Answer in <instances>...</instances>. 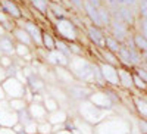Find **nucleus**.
Listing matches in <instances>:
<instances>
[{"mask_svg": "<svg viewBox=\"0 0 147 134\" xmlns=\"http://www.w3.org/2000/svg\"><path fill=\"white\" fill-rule=\"evenodd\" d=\"M68 69L72 72L78 83L87 84V86L94 87V60L88 59L87 56H77L72 55L69 58V65Z\"/></svg>", "mask_w": 147, "mask_h": 134, "instance_id": "f257e3e1", "label": "nucleus"}, {"mask_svg": "<svg viewBox=\"0 0 147 134\" xmlns=\"http://www.w3.org/2000/svg\"><path fill=\"white\" fill-rule=\"evenodd\" d=\"M52 24H53V32L57 39L63 40L66 43L80 41L81 28H78L71 18H59Z\"/></svg>", "mask_w": 147, "mask_h": 134, "instance_id": "f03ea898", "label": "nucleus"}, {"mask_svg": "<svg viewBox=\"0 0 147 134\" xmlns=\"http://www.w3.org/2000/svg\"><path fill=\"white\" fill-rule=\"evenodd\" d=\"M107 112L109 111H105V109H100V108L94 106L88 99L77 103V109H75V115H78L81 119L87 121L88 124H91L94 127L99 125L102 121L106 119Z\"/></svg>", "mask_w": 147, "mask_h": 134, "instance_id": "7ed1b4c3", "label": "nucleus"}, {"mask_svg": "<svg viewBox=\"0 0 147 134\" xmlns=\"http://www.w3.org/2000/svg\"><path fill=\"white\" fill-rule=\"evenodd\" d=\"M16 25L21 27V28H24V30L28 32V35L31 37V40H32L35 49L43 47V43H41V39H43V28H41V25H40L37 21L22 18V19L16 21Z\"/></svg>", "mask_w": 147, "mask_h": 134, "instance_id": "20e7f679", "label": "nucleus"}, {"mask_svg": "<svg viewBox=\"0 0 147 134\" xmlns=\"http://www.w3.org/2000/svg\"><path fill=\"white\" fill-rule=\"evenodd\" d=\"M63 89H65V91H66V94L72 103H80L82 100H87L91 94V91L94 90L93 86H87V84H82L78 81L72 83L71 86H66Z\"/></svg>", "mask_w": 147, "mask_h": 134, "instance_id": "39448f33", "label": "nucleus"}, {"mask_svg": "<svg viewBox=\"0 0 147 134\" xmlns=\"http://www.w3.org/2000/svg\"><path fill=\"white\" fill-rule=\"evenodd\" d=\"M2 87L7 96V100L10 99H21L24 97V93H25V84H22L18 78L15 77H7L3 83H2Z\"/></svg>", "mask_w": 147, "mask_h": 134, "instance_id": "423d86ee", "label": "nucleus"}, {"mask_svg": "<svg viewBox=\"0 0 147 134\" xmlns=\"http://www.w3.org/2000/svg\"><path fill=\"white\" fill-rule=\"evenodd\" d=\"M129 28L125 22H122L116 18H112V22H110V25H109V34L112 35L113 39H116L121 44H124L128 41V39L132 37V34L129 35Z\"/></svg>", "mask_w": 147, "mask_h": 134, "instance_id": "0eeeda50", "label": "nucleus"}, {"mask_svg": "<svg viewBox=\"0 0 147 134\" xmlns=\"http://www.w3.org/2000/svg\"><path fill=\"white\" fill-rule=\"evenodd\" d=\"M18 124V114L10 108L9 100H0V127L12 128Z\"/></svg>", "mask_w": 147, "mask_h": 134, "instance_id": "6e6552de", "label": "nucleus"}, {"mask_svg": "<svg viewBox=\"0 0 147 134\" xmlns=\"http://www.w3.org/2000/svg\"><path fill=\"white\" fill-rule=\"evenodd\" d=\"M88 100L94 106L100 108V109H105V111H110V109L113 108V102H112V99H110L107 89L103 90V89H99V87H94V90L91 91V94L88 97Z\"/></svg>", "mask_w": 147, "mask_h": 134, "instance_id": "1a4fd4ad", "label": "nucleus"}, {"mask_svg": "<svg viewBox=\"0 0 147 134\" xmlns=\"http://www.w3.org/2000/svg\"><path fill=\"white\" fill-rule=\"evenodd\" d=\"M84 31H85L87 40L90 41L91 46H94L96 49H102V47H105L106 35H105V31H103L102 28L93 25V24L88 21V24H84Z\"/></svg>", "mask_w": 147, "mask_h": 134, "instance_id": "9d476101", "label": "nucleus"}, {"mask_svg": "<svg viewBox=\"0 0 147 134\" xmlns=\"http://www.w3.org/2000/svg\"><path fill=\"white\" fill-rule=\"evenodd\" d=\"M96 64L99 65V69L102 72V77L106 86H112V87H118L119 86V78H118V68L112 66L109 64H105L102 60H96Z\"/></svg>", "mask_w": 147, "mask_h": 134, "instance_id": "9b49d317", "label": "nucleus"}, {"mask_svg": "<svg viewBox=\"0 0 147 134\" xmlns=\"http://www.w3.org/2000/svg\"><path fill=\"white\" fill-rule=\"evenodd\" d=\"M0 10L5 12L13 21L22 19V7L16 0H0Z\"/></svg>", "mask_w": 147, "mask_h": 134, "instance_id": "f8f14e48", "label": "nucleus"}, {"mask_svg": "<svg viewBox=\"0 0 147 134\" xmlns=\"http://www.w3.org/2000/svg\"><path fill=\"white\" fill-rule=\"evenodd\" d=\"M112 18H116L122 22H125L128 27H132L136 24V19H137V14L134 12V9L128 7V6H121L116 12L112 14Z\"/></svg>", "mask_w": 147, "mask_h": 134, "instance_id": "ddd939ff", "label": "nucleus"}, {"mask_svg": "<svg viewBox=\"0 0 147 134\" xmlns=\"http://www.w3.org/2000/svg\"><path fill=\"white\" fill-rule=\"evenodd\" d=\"M53 72H55V77H56V81L60 87H66V86H71L72 83H75V77L72 75V72L65 68V66H56L53 68Z\"/></svg>", "mask_w": 147, "mask_h": 134, "instance_id": "4468645a", "label": "nucleus"}, {"mask_svg": "<svg viewBox=\"0 0 147 134\" xmlns=\"http://www.w3.org/2000/svg\"><path fill=\"white\" fill-rule=\"evenodd\" d=\"M118 78H119V87L124 90H134V83H132V71H129L125 66L118 68Z\"/></svg>", "mask_w": 147, "mask_h": 134, "instance_id": "2eb2a0df", "label": "nucleus"}, {"mask_svg": "<svg viewBox=\"0 0 147 134\" xmlns=\"http://www.w3.org/2000/svg\"><path fill=\"white\" fill-rule=\"evenodd\" d=\"M28 111L32 116V119L35 121V122H43V121H47V115L49 112L46 111V108L43 103H28Z\"/></svg>", "mask_w": 147, "mask_h": 134, "instance_id": "dca6fc26", "label": "nucleus"}, {"mask_svg": "<svg viewBox=\"0 0 147 134\" xmlns=\"http://www.w3.org/2000/svg\"><path fill=\"white\" fill-rule=\"evenodd\" d=\"M94 49H96V47H94ZM96 50H97V59H94V60H102V62L109 64V65H112V66H116V68L121 66L119 59H118V56H116L115 53L106 50L105 47H102V49H96Z\"/></svg>", "mask_w": 147, "mask_h": 134, "instance_id": "f3484780", "label": "nucleus"}, {"mask_svg": "<svg viewBox=\"0 0 147 134\" xmlns=\"http://www.w3.org/2000/svg\"><path fill=\"white\" fill-rule=\"evenodd\" d=\"M27 87L32 91V93H40V94H44L46 93V89H47V84L46 81L40 77V75H31L28 80H27Z\"/></svg>", "mask_w": 147, "mask_h": 134, "instance_id": "a211bd4d", "label": "nucleus"}, {"mask_svg": "<svg viewBox=\"0 0 147 134\" xmlns=\"http://www.w3.org/2000/svg\"><path fill=\"white\" fill-rule=\"evenodd\" d=\"M10 35H12V39H13L16 43H21V44H25V46H28V47H31L32 50H34V43H32V40H31V37L28 35V32L24 30V28H21V27H15V30L10 32Z\"/></svg>", "mask_w": 147, "mask_h": 134, "instance_id": "6ab92c4d", "label": "nucleus"}, {"mask_svg": "<svg viewBox=\"0 0 147 134\" xmlns=\"http://www.w3.org/2000/svg\"><path fill=\"white\" fill-rule=\"evenodd\" d=\"M15 40L12 39L10 34H6L0 37V55H9L15 56Z\"/></svg>", "mask_w": 147, "mask_h": 134, "instance_id": "aec40b11", "label": "nucleus"}, {"mask_svg": "<svg viewBox=\"0 0 147 134\" xmlns=\"http://www.w3.org/2000/svg\"><path fill=\"white\" fill-rule=\"evenodd\" d=\"M68 119H69V114L65 111V109H62V108H59L57 111L50 112L47 115V121L52 125H62V124L66 122Z\"/></svg>", "mask_w": 147, "mask_h": 134, "instance_id": "412c9836", "label": "nucleus"}, {"mask_svg": "<svg viewBox=\"0 0 147 134\" xmlns=\"http://www.w3.org/2000/svg\"><path fill=\"white\" fill-rule=\"evenodd\" d=\"M97 16H99V22H100V28L102 30H107L110 22H112V14H110V10L102 5L99 9H97Z\"/></svg>", "mask_w": 147, "mask_h": 134, "instance_id": "4be33fe9", "label": "nucleus"}, {"mask_svg": "<svg viewBox=\"0 0 147 134\" xmlns=\"http://www.w3.org/2000/svg\"><path fill=\"white\" fill-rule=\"evenodd\" d=\"M41 43H43V49H46L47 52L55 50L56 49V35H55V32L50 31V30H43Z\"/></svg>", "mask_w": 147, "mask_h": 134, "instance_id": "5701e85b", "label": "nucleus"}, {"mask_svg": "<svg viewBox=\"0 0 147 134\" xmlns=\"http://www.w3.org/2000/svg\"><path fill=\"white\" fill-rule=\"evenodd\" d=\"M31 9L38 12L41 16H47L49 7H50V0H28Z\"/></svg>", "mask_w": 147, "mask_h": 134, "instance_id": "b1692460", "label": "nucleus"}, {"mask_svg": "<svg viewBox=\"0 0 147 134\" xmlns=\"http://www.w3.org/2000/svg\"><path fill=\"white\" fill-rule=\"evenodd\" d=\"M131 41H132L134 47H136L141 55H147V40L143 37L140 32H132Z\"/></svg>", "mask_w": 147, "mask_h": 134, "instance_id": "393cba45", "label": "nucleus"}, {"mask_svg": "<svg viewBox=\"0 0 147 134\" xmlns=\"http://www.w3.org/2000/svg\"><path fill=\"white\" fill-rule=\"evenodd\" d=\"M134 109L140 115V118L147 119V100L143 97H134Z\"/></svg>", "mask_w": 147, "mask_h": 134, "instance_id": "a878e982", "label": "nucleus"}, {"mask_svg": "<svg viewBox=\"0 0 147 134\" xmlns=\"http://www.w3.org/2000/svg\"><path fill=\"white\" fill-rule=\"evenodd\" d=\"M0 25L6 30L7 34H10L12 31L15 30V27H16V21H13L10 16H7L5 12L0 10Z\"/></svg>", "mask_w": 147, "mask_h": 134, "instance_id": "bb28decb", "label": "nucleus"}, {"mask_svg": "<svg viewBox=\"0 0 147 134\" xmlns=\"http://www.w3.org/2000/svg\"><path fill=\"white\" fill-rule=\"evenodd\" d=\"M43 105H44L46 111H47L49 114L57 111V109L60 108V106H59V103L53 99V97H52L50 94H47V93H44V94H43Z\"/></svg>", "mask_w": 147, "mask_h": 134, "instance_id": "cd10ccee", "label": "nucleus"}, {"mask_svg": "<svg viewBox=\"0 0 147 134\" xmlns=\"http://www.w3.org/2000/svg\"><path fill=\"white\" fill-rule=\"evenodd\" d=\"M119 46H121V43L116 40V39H113L112 35H106V40H105V49L106 50H109V52H112V53H118V50H119Z\"/></svg>", "mask_w": 147, "mask_h": 134, "instance_id": "c85d7f7f", "label": "nucleus"}, {"mask_svg": "<svg viewBox=\"0 0 147 134\" xmlns=\"http://www.w3.org/2000/svg\"><path fill=\"white\" fill-rule=\"evenodd\" d=\"M32 121L34 119H32V116L28 111V108H25V109H22V111L18 112V124H21L22 127H25L27 124L32 122Z\"/></svg>", "mask_w": 147, "mask_h": 134, "instance_id": "c756f323", "label": "nucleus"}, {"mask_svg": "<svg viewBox=\"0 0 147 134\" xmlns=\"http://www.w3.org/2000/svg\"><path fill=\"white\" fill-rule=\"evenodd\" d=\"M9 105H10V108L13 109L16 114H18L19 111H22V109L28 108V102L24 99V97H21V99H10V100H9Z\"/></svg>", "mask_w": 147, "mask_h": 134, "instance_id": "7c9ffc66", "label": "nucleus"}, {"mask_svg": "<svg viewBox=\"0 0 147 134\" xmlns=\"http://www.w3.org/2000/svg\"><path fill=\"white\" fill-rule=\"evenodd\" d=\"M132 83H134V89L138 90V91H147V83H144L136 72L132 71Z\"/></svg>", "mask_w": 147, "mask_h": 134, "instance_id": "2f4dec72", "label": "nucleus"}, {"mask_svg": "<svg viewBox=\"0 0 147 134\" xmlns=\"http://www.w3.org/2000/svg\"><path fill=\"white\" fill-rule=\"evenodd\" d=\"M15 62V56H9V55H0V68L7 69L9 66H12Z\"/></svg>", "mask_w": 147, "mask_h": 134, "instance_id": "473e14b6", "label": "nucleus"}, {"mask_svg": "<svg viewBox=\"0 0 147 134\" xmlns=\"http://www.w3.org/2000/svg\"><path fill=\"white\" fill-rule=\"evenodd\" d=\"M53 133V125L49 121L38 122V134H52Z\"/></svg>", "mask_w": 147, "mask_h": 134, "instance_id": "72a5a7b5", "label": "nucleus"}, {"mask_svg": "<svg viewBox=\"0 0 147 134\" xmlns=\"http://www.w3.org/2000/svg\"><path fill=\"white\" fill-rule=\"evenodd\" d=\"M71 7L77 14H84V0H68Z\"/></svg>", "mask_w": 147, "mask_h": 134, "instance_id": "f704fd0d", "label": "nucleus"}, {"mask_svg": "<svg viewBox=\"0 0 147 134\" xmlns=\"http://www.w3.org/2000/svg\"><path fill=\"white\" fill-rule=\"evenodd\" d=\"M138 16L141 19H147V0H138Z\"/></svg>", "mask_w": 147, "mask_h": 134, "instance_id": "c9c22d12", "label": "nucleus"}, {"mask_svg": "<svg viewBox=\"0 0 147 134\" xmlns=\"http://www.w3.org/2000/svg\"><path fill=\"white\" fill-rule=\"evenodd\" d=\"M24 134H38V122L32 121V122L27 124L24 127Z\"/></svg>", "mask_w": 147, "mask_h": 134, "instance_id": "e433bc0d", "label": "nucleus"}, {"mask_svg": "<svg viewBox=\"0 0 147 134\" xmlns=\"http://www.w3.org/2000/svg\"><path fill=\"white\" fill-rule=\"evenodd\" d=\"M136 74L144 81V83H147V68H143V66H138V68H134L132 69Z\"/></svg>", "mask_w": 147, "mask_h": 134, "instance_id": "4c0bfd02", "label": "nucleus"}, {"mask_svg": "<svg viewBox=\"0 0 147 134\" xmlns=\"http://www.w3.org/2000/svg\"><path fill=\"white\" fill-rule=\"evenodd\" d=\"M137 32H140L143 37L147 40V19H141L140 21V25H138V31Z\"/></svg>", "mask_w": 147, "mask_h": 134, "instance_id": "58836bf2", "label": "nucleus"}, {"mask_svg": "<svg viewBox=\"0 0 147 134\" xmlns=\"http://www.w3.org/2000/svg\"><path fill=\"white\" fill-rule=\"evenodd\" d=\"M138 128L143 134H147V119H143V118L138 119Z\"/></svg>", "mask_w": 147, "mask_h": 134, "instance_id": "ea45409f", "label": "nucleus"}, {"mask_svg": "<svg viewBox=\"0 0 147 134\" xmlns=\"http://www.w3.org/2000/svg\"><path fill=\"white\" fill-rule=\"evenodd\" d=\"M124 6H128L131 9H136L138 6V0H124Z\"/></svg>", "mask_w": 147, "mask_h": 134, "instance_id": "a19ab883", "label": "nucleus"}, {"mask_svg": "<svg viewBox=\"0 0 147 134\" xmlns=\"http://www.w3.org/2000/svg\"><path fill=\"white\" fill-rule=\"evenodd\" d=\"M85 2H87V3H90L94 9H99L102 5H103V2H102V0H85Z\"/></svg>", "mask_w": 147, "mask_h": 134, "instance_id": "79ce46f5", "label": "nucleus"}, {"mask_svg": "<svg viewBox=\"0 0 147 134\" xmlns=\"http://www.w3.org/2000/svg\"><path fill=\"white\" fill-rule=\"evenodd\" d=\"M0 134H16L12 128H0Z\"/></svg>", "mask_w": 147, "mask_h": 134, "instance_id": "37998d69", "label": "nucleus"}, {"mask_svg": "<svg viewBox=\"0 0 147 134\" xmlns=\"http://www.w3.org/2000/svg\"><path fill=\"white\" fill-rule=\"evenodd\" d=\"M0 100H7V96H6L3 87H2V84H0Z\"/></svg>", "mask_w": 147, "mask_h": 134, "instance_id": "c03bdc74", "label": "nucleus"}, {"mask_svg": "<svg viewBox=\"0 0 147 134\" xmlns=\"http://www.w3.org/2000/svg\"><path fill=\"white\" fill-rule=\"evenodd\" d=\"M52 134H74V133L69 131V130H62V131H57V133H52Z\"/></svg>", "mask_w": 147, "mask_h": 134, "instance_id": "a18cd8bd", "label": "nucleus"}, {"mask_svg": "<svg viewBox=\"0 0 147 134\" xmlns=\"http://www.w3.org/2000/svg\"><path fill=\"white\" fill-rule=\"evenodd\" d=\"M7 32H6V30L2 27V25H0V37H3V35H6Z\"/></svg>", "mask_w": 147, "mask_h": 134, "instance_id": "49530a36", "label": "nucleus"}, {"mask_svg": "<svg viewBox=\"0 0 147 134\" xmlns=\"http://www.w3.org/2000/svg\"><path fill=\"white\" fill-rule=\"evenodd\" d=\"M16 2H22V3H27L28 0H16Z\"/></svg>", "mask_w": 147, "mask_h": 134, "instance_id": "de8ad7c7", "label": "nucleus"}, {"mask_svg": "<svg viewBox=\"0 0 147 134\" xmlns=\"http://www.w3.org/2000/svg\"><path fill=\"white\" fill-rule=\"evenodd\" d=\"M50 2H59V0H50Z\"/></svg>", "mask_w": 147, "mask_h": 134, "instance_id": "09e8293b", "label": "nucleus"}, {"mask_svg": "<svg viewBox=\"0 0 147 134\" xmlns=\"http://www.w3.org/2000/svg\"><path fill=\"white\" fill-rule=\"evenodd\" d=\"M102 2H105V0H102Z\"/></svg>", "mask_w": 147, "mask_h": 134, "instance_id": "8fccbe9b", "label": "nucleus"}, {"mask_svg": "<svg viewBox=\"0 0 147 134\" xmlns=\"http://www.w3.org/2000/svg\"><path fill=\"white\" fill-rule=\"evenodd\" d=\"M0 128H2V127H0Z\"/></svg>", "mask_w": 147, "mask_h": 134, "instance_id": "3c124183", "label": "nucleus"}, {"mask_svg": "<svg viewBox=\"0 0 147 134\" xmlns=\"http://www.w3.org/2000/svg\"><path fill=\"white\" fill-rule=\"evenodd\" d=\"M22 134H24V133H22Z\"/></svg>", "mask_w": 147, "mask_h": 134, "instance_id": "603ef678", "label": "nucleus"}]
</instances>
